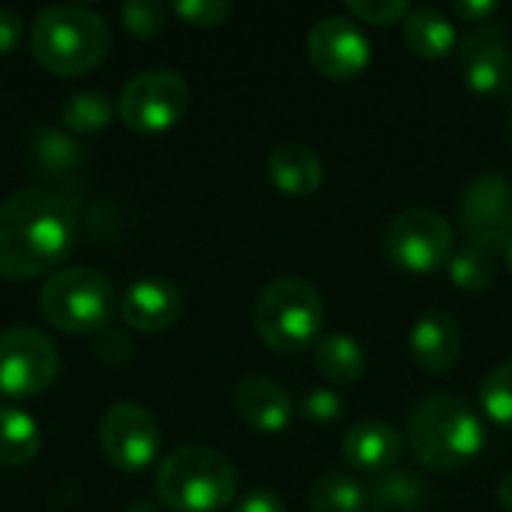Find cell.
<instances>
[{"mask_svg": "<svg viewBox=\"0 0 512 512\" xmlns=\"http://www.w3.org/2000/svg\"><path fill=\"white\" fill-rule=\"evenodd\" d=\"M78 237L75 204L45 186L12 192L0 204V279L24 282L69 258Z\"/></svg>", "mask_w": 512, "mask_h": 512, "instance_id": "6da1fadb", "label": "cell"}, {"mask_svg": "<svg viewBox=\"0 0 512 512\" xmlns=\"http://www.w3.org/2000/svg\"><path fill=\"white\" fill-rule=\"evenodd\" d=\"M108 48L111 27L87 6L54 3L39 9L30 24V51L51 75H84L108 57Z\"/></svg>", "mask_w": 512, "mask_h": 512, "instance_id": "7a4b0ae2", "label": "cell"}, {"mask_svg": "<svg viewBox=\"0 0 512 512\" xmlns=\"http://www.w3.org/2000/svg\"><path fill=\"white\" fill-rule=\"evenodd\" d=\"M408 438L417 459L432 471H459L486 447V426L474 408L453 393L420 399L408 417Z\"/></svg>", "mask_w": 512, "mask_h": 512, "instance_id": "3957f363", "label": "cell"}, {"mask_svg": "<svg viewBox=\"0 0 512 512\" xmlns=\"http://www.w3.org/2000/svg\"><path fill=\"white\" fill-rule=\"evenodd\" d=\"M153 492L174 512H219L237 495V468L213 447L186 444L162 459Z\"/></svg>", "mask_w": 512, "mask_h": 512, "instance_id": "277c9868", "label": "cell"}, {"mask_svg": "<svg viewBox=\"0 0 512 512\" xmlns=\"http://www.w3.org/2000/svg\"><path fill=\"white\" fill-rule=\"evenodd\" d=\"M252 321L264 345L279 354H300L321 339L324 300L306 279L282 276L258 294Z\"/></svg>", "mask_w": 512, "mask_h": 512, "instance_id": "5b68a950", "label": "cell"}, {"mask_svg": "<svg viewBox=\"0 0 512 512\" xmlns=\"http://www.w3.org/2000/svg\"><path fill=\"white\" fill-rule=\"evenodd\" d=\"M117 309L114 285L105 273L93 267H60L51 273L39 291V312L42 318L72 336L99 333L108 327Z\"/></svg>", "mask_w": 512, "mask_h": 512, "instance_id": "8992f818", "label": "cell"}, {"mask_svg": "<svg viewBox=\"0 0 512 512\" xmlns=\"http://www.w3.org/2000/svg\"><path fill=\"white\" fill-rule=\"evenodd\" d=\"M186 108H189V84L174 69H144L132 75L117 96L120 120L141 135L168 132L183 120Z\"/></svg>", "mask_w": 512, "mask_h": 512, "instance_id": "52a82bcc", "label": "cell"}, {"mask_svg": "<svg viewBox=\"0 0 512 512\" xmlns=\"http://www.w3.org/2000/svg\"><path fill=\"white\" fill-rule=\"evenodd\" d=\"M60 375V351L36 327L0 330V396L33 399Z\"/></svg>", "mask_w": 512, "mask_h": 512, "instance_id": "ba28073f", "label": "cell"}, {"mask_svg": "<svg viewBox=\"0 0 512 512\" xmlns=\"http://www.w3.org/2000/svg\"><path fill=\"white\" fill-rule=\"evenodd\" d=\"M453 225L426 207L399 213L384 231V255L405 273H435L453 255Z\"/></svg>", "mask_w": 512, "mask_h": 512, "instance_id": "9c48e42d", "label": "cell"}, {"mask_svg": "<svg viewBox=\"0 0 512 512\" xmlns=\"http://www.w3.org/2000/svg\"><path fill=\"white\" fill-rule=\"evenodd\" d=\"M99 447L123 474L147 471L162 447L156 417L138 402H114L99 423Z\"/></svg>", "mask_w": 512, "mask_h": 512, "instance_id": "30bf717a", "label": "cell"}, {"mask_svg": "<svg viewBox=\"0 0 512 512\" xmlns=\"http://www.w3.org/2000/svg\"><path fill=\"white\" fill-rule=\"evenodd\" d=\"M459 219L471 246L501 252L512 237V183L504 174H480L459 201Z\"/></svg>", "mask_w": 512, "mask_h": 512, "instance_id": "8fae6325", "label": "cell"}, {"mask_svg": "<svg viewBox=\"0 0 512 512\" xmlns=\"http://www.w3.org/2000/svg\"><path fill=\"white\" fill-rule=\"evenodd\" d=\"M306 51L312 66L336 81L357 78L372 63V42L351 15H327L312 24Z\"/></svg>", "mask_w": 512, "mask_h": 512, "instance_id": "7c38bea8", "label": "cell"}, {"mask_svg": "<svg viewBox=\"0 0 512 512\" xmlns=\"http://www.w3.org/2000/svg\"><path fill=\"white\" fill-rule=\"evenodd\" d=\"M465 84L483 99L512 96V54L495 24L471 27L459 42Z\"/></svg>", "mask_w": 512, "mask_h": 512, "instance_id": "4fadbf2b", "label": "cell"}, {"mask_svg": "<svg viewBox=\"0 0 512 512\" xmlns=\"http://www.w3.org/2000/svg\"><path fill=\"white\" fill-rule=\"evenodd\" d=\"M183 315V291L165 276H144L120 294V318L135 333H162Z\"/></svg>", "mask_w": 512, "mask_h": 512, "instance_id": "5bb4252c", "label": "cell"}, {"mask_svg": "<svg viewBox=\"0 0 512 512\" xmlns=\"http://www.w3.org/2000/svg\"><path fill=\"white\" fill-rule=\"evenodd\" d=\"M234 408L240 420L261 435H282L294 423V411H297L291 393L264 375H252L237 384Z\"/></svg>", "mask_w": 512, "mask_h": 512, "instance_id": "9a60e30c", "label": "cell"}, {"mask_svg": "<svg viewBox=\"0 0 512 512\" xmlns=\"http://www.w3.org/2000/svg\"><path fill=\"white\" fill-rule=\"evenodd\" d=\"M342 456L354 471L381 477L387 471H396V465L405 456V441H402V432L393 429L390 423L363 420V423H354L345 432Z\"/></svg>", "mask_w": 512, "mask_h": 512, "instance_id": "2e32d148", "label": "cell"}, {"mask_svg": "<svg viewBox=\"0 0 512 512\" xmlns=\"http://www.w3.org/2000/svg\"><path fill=\"white\" fill-rule=\"evenodd\" d=\"M462 345L465 342L456 318L441 309H429L426 315H420L408 339L411 360L429 375L450 372L462 357Z\"/></svg>", "mask_w": 512, "mask_h": 512, "instance_id": "e0dca14e", "label": "cell"}, {"mask_svg": "<svg viewBox=\"0 0 512 512\" xmlns=\"http://www.w3.org/2000/svg\"><path fill=\"white\" fill-rule=\"evenodd\" d=\"M267 177L282 195L306 198V195L321 189L324 162L312 147L297 144V141H285L267 156Z\"/></svg>", "mask_w": 512, "mask_h": 512, "instance_id": "ac0fdd59", "label": "cell"}, {"mask_svg": "<svg viewBox=\"0 0 512 512\" xmlns=\"http://www.w3.org/2000/svg\"><path fill=\"white\" fill-rule=\"evenodd\" d=\"M405 42L414 54L438 60L459 48V30L456 24L435 6H414L408 18L402 21Z\"/></svg>", "mask_w": 512, "mask_h": 512, "instance_id": "d6986e66", "label": "cell"}, {"mask_svg": "<svg viewBox=\"0 0 512 512\" xmlns=\"http://www.w3.org/2000/svg\"><path fill=\"white\" fill-rule=\"evenodd\" d=\"M42 450V432L36 420L21 411L18 405H0V465L3 468H24Z\"/></svg>", "mask_w": 512, "mask_h": 512, "instance_id": "ffe728a7", "label": "cell"}, {"mask_svg": "<svg viewBox=\"0 0 512 512\" xmlns=\"http://www.w3.org/2000/svg\"><path fill=\"white\" fill-rule=\"evenodd\" d=\"M366 348L351 333H327L315 342V366L333 384H351L366 372Z\"/></svg>", "mask_w": 512, "mask_h": 512, "instance_id": "44dd1931", "label": "cell"}, {"mask_svg": "<svg viewBox=\"0 0 512 512\" xmlns=\"http://www.w3.org/2000/svg\"><path fill=\"white\" fill-rule=\"evenodd\" d=\"M30 156L39 174L45 177H66L75 174L84 162L81 144L66 132L54 126H39L30 138Z\"/></svg>", "mask_w": 512, "mask_h": 512, "instance_id": "7402d4cb", "label": "cell"}, {"mask_svg": "<svg viewBox=\"0 0 512 512\" xmlns=\"http://www.w3.org/2000/svg\"><path fill=\"white\" fill-rule=\"evenodd\" d=\"M426 486L411 471H387L372 480L369 486V507L372 512H420L426 507Z\"/></svg>", "mask_w": 512, "mask_h": 512, "instance_id": "603a6c76", "label": "cell"}, {"mask_svg": "<svg viewBox=\"0 0 512 512\" xmlns=\"http://www.w3.org/2000/svg\"><path fill=\"white\" fill-rule=\"evenodd\" d=\"M114 114L117 102L105 90H75L60 108V120L69 135H96L111 126Z\"/></svg>", "mask_w": 512, "mask_h": 512, "instance_id": "cb8c5ba5", "label": "cell"}, {"mask_svg": "<svg viewBox=\"0 0 512 512\" xmlns=\"http://www.w3.org/2000/svg\"><path fill=\"white\" fill-rule=\"evenodd\" d=\"M312 512H366L369 510V486H363L354 474L333 471L309 489Z\"/></svg>", "mask_w": 512, "mask_h": 512, "instance_id": "d4e9b609", "label": "cell"}, {"mask_svg": "<svg viewBox=\"0 0 512 512\" xmlns=\"http://www.w3.org/2000/svg\"><path fill=\"white\" fill-rule=\"evenodd\" d=\"M447 273L453 279V285L459 291H468V294H480V291H489L492 282H495V258L492 252L486 249H477V246H462L450 255L447 261Z\"/></svg>", "mask_w": 512, "mask_h": 512, "instance_id": "484cf974", "label": "cell"}, {"mask_svg": "<svg viewBox=\"0 0 512 512\" xmlns=\"http://www.w3.org/2000/svg\"><path fill=\"white\" fill-rule=\"evenodd\" d=\"M480 408L495 426L512 429V360L495 366L483 378V384H480Z\"/></svg>", "mask_w": 512, "mask_h": 512, "instance_id": "4316f807", "label": "cell"}, {"mask_svg": "<svg viewBox=\"0 0 512 512\" xmlns=\"http://www.w3.org/2000/svg\"><path fill=\"white\" fill-rule=\"evenodd\" d=\"M117 15L123 30L138 39H153L165 27V6L156 0H126L120 3Z\"/></svg>", "mask_w": 512, "mask_h": 512, "instance_id": "83f0119b", "label": "cell"}, {"mask_svg": "<svg viewBox=\"0 0 512 512\" xmlns=\"http://www.w3.org/2000/svg\"><path fill=\"white\" fill-rule=\"evenodd\" d=\"M348 15L360 24H396L414 9L408 0H348Z\"/></svg>", "mask_w": 512, "mask_h": 512, "instance_id": "f1b7e54d", "label": "cell"}, {"mask_svg": "<svg viewBox=\"0 0 512 512\" xmlns=\"http://www.w3.org/2000/svg\"><path fill=\"white\" fill-rule=\"evenodd\" d=\"M171 9L189 27H219L234 6L228 0H177Z\"/></svg>", "mask_w": 512, "mask_h": 512, "instance_id": "f546056e", "label": "cell"}, {"mask_svg": "<svg viewBox=\"0 0 512 512\" xmlns=\"http://www.w3.org/2000/svg\"><path fill=\"white\" fill-rule=\"evenodd\" d=\"M345 411V399L330 387H315L300 399V414L312 423H333Z\"/></svg>", "mask_w": 512, "mask_h": 512, "instance_id": "4dcf8cb0", "label": "cell"}, {"mask_svg": "<svg viewBox=\"0 0 512 512\" xmlns=\"http://www.w3.org/2000/svg\"><path fill=\"white\" fill-rule=\"evenodd\" d=\"M93 348L105 366H126L132 357V339L117 327H102L93 339Z\"/></svg>", "mask_w": 512, "mask_h": 512, "instance_id": "1f68e13d", "label": "cell"}, {"mask_svg": "<svg viewBox=\"0 0 512 512\" xmlns=\"http://www.w3.org/2000/svg\"><path fill=\"white\" fill-rule=\"evenodd\" d=\"M498 9H501L498 0H453V12L459 18H465L468 24H474V27L489 24Z\"/></svg>", "mask_w": 512, "mask_h": 512, "instance_id": "d6a6232c", "label": "cell"}, {"mask_svg": "<svg viewBox=\"0 0 512 512\" xmlns=\"http://www.w3.org/2000/svg\"><path fill=\"white\" fill-rule=\"evenodd\" d=\"M231 512H288V507H285V501H282L276 492H270V489H255V492L243 495V498L234 504V510Z\"/></svg>", "mask_w": 512, "mask_h": 512, "instance_id": "836d02e7", "label": "cell"}, {"mask_svg": "<svg viewBox=\"0 0 512 512\" xmlns=\"http://www.w3.org/2000/svg\"><path fill=\"white\" fill-rule=\"evenodd\" d=\"M21 36H24V18L15 9L0 6V57L12 54L18 48Z\"/></svg>", "mask_w": 512, "mask_h": 512, "instance_id": "e575fe53", "label": "cell"}, {"mask_svg": "<svg viewBox=\"0 0 512 512\" xmlns=\"http://www.w3.org/2000/svg\"><path fill=\"white\" fill-rule=\"evenodd\" d=\"M498 498H501V504H504V510L512 512V471L501 480V486H498Z\"/></svg>", "mask_w": 512, "mask_h": 512, "instance_id": "d590c367", "label": "cell"}, {"mask_svg": "<svg viewBox=\"0 0 512 512\" xmlns=\"http://www.w3.org/2000/svg\"><path fill=\"white\" fill-rule=\"evenodd\" d=\"M126 512H165L159 504H153V501H135V504H129Z\"/></svg>", "mask_w": 512, "mask_h": 512, "instance_id": "8d00e7d4", "label": "cell"}, {"mask_svg": "<svg viewBox=\"0 0 512 512\" xmlns=\"http://www.w3.org/2000/svg\"><path fill=\"white\" fill-rule=\"evenodd\" d=\"M501 255H504V264H507V270L512 273V237L507 240V246L501 249Z\"/></svg>", "mask_w": 512, "mask_h": 512, "instance_id": "74e56055", "label": "cell"}, {"mask_svg": "<svg viewBox=\"0 0 512 512\" xmlns=\"http://www.w3.org/2000/svg\"><path fill=\"white\" fill-rule=\"evenodd\" d=\"M510 132H512V114H510Z\"/></svg>", "mask_w": 512, "mask_h": 512, "instance_id": "f35d334b", "label": "cell"}]
</instances>
